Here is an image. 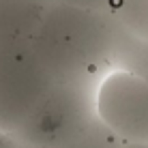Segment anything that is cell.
<instances>
[{
  "label": "cell",
  "instance_id": "6da1fadb",
  "mask_svg": "<svg viewBox=\"0 0 148 148\" xmlns=\"http://www.w3.org/2000/svg\"><path fill=\"white\" fill-rule=\"evenodd\" d=\"M114 30L110 11L49 2L30 43L56 82L99 86L114 69Z\"/></svg>",
  "mask_w": 148,
  "mask_h": 148
},
{
  "label": "cell",
  "instance_id": "7a4b0ae2",
  "mask_svg": "<svg viewBox=\"0 0 148 148\" xmlns=\"http://www.w3.org/2000/svg\"><path fill=\"white\" fill-rule=\"evenodd\" d=\"M54 84L30 39L0 45V131L17 133Z\"/></svg>",
  "mask_w": 148,
  "mask_h": 148
},
{
  "label": "cell",
  "instance_id": "3957f363",
  "mask_svg": "<svg viewBox=\"0 0 148 148\" xmlns=\"http://www.w3.org/2000/svg\"><path fill=\"white\" fill-rule=\"evenodd\" d=\"M97 88L99 86L56 82L13 137L39 148H62L99 118Z\"/></svg>",
  "mask_w": 148,
  "mask_h": 148
},
{
  "label": "cell",
  "instance_id": "277c9868",
  "mask_svg": "<svg viewBox=\"0 0 148 148\" xmlns=\"http://www.w3.org/2000/svg\"><path fill=\"white\" fill-rule=\"evenodd\" d=\"M97 114L125 142L148 144V79L112 69L97 88Z\"/></svg>",
  "mask_w": 148,
  "mask_h": 148
},
{
  "label": "cell",
  "instance_id": "5b68a950",
  "mask_svg": "<svg viewBox=\"0 0 148 148\" xmlns=\"http://www.w3.org/2000/svg\"><path fill=\"white\" fill-rule=\"evenodd\" d=\"M49 0H0V45L30 39Z\"/></svg>",
  "mask_w": 148,
  "mask_h": 148
},
{
  "label": "cell",
  "instance_id": "8992f818",
  "mask_svg": "<svg viewBox=\"0 0 148 148\" xmlns=\"http://www.w3.org/2000/svg\"><path fill=\"white\" fill-rule=\"evenodd\" d=\"M112 62H114V69L129 71L137 77L148 79V41L129 32L116 22Z\"/></svg>",
  "mask_w": 148,
  "mask_h": 148
},
{
  "label": "cell",
  "instance_id": "52a82bcc",
  "mask_svg": "<svg viewBox=\"0 0 148 148\" xmlns=\"http://www.w3.org/2000/svg\"><path fill=\"white\" fill-rule=\"evenodd\" d=\"M110 13L122 28L148 41V0H116Z\"/></svg>",
  "mask_w": 148,
  "mask_h": 148
},
{
  "label": "cell",
  "instance_id": "ba28073f",
  "mask_svg": "<svg viewBox=\"0 0 148 148\" xmlns=\"http://www.w3.org/2000/svg\"><path fill=\"white\" fill-rule=\"evenodd\" d=\"M122 144L125 140L116 135L101 118H97L84 133H79L62 148H122Z\"/></svg>",
  "mask_w": 148,
  "mask_h": 148
},
{
  "label": "cell",
  "instance_id": "9c48e42d",
  "mask_svg": "<svg viewBox=\"0 0 148 148\" xmlns=\"http://www.w3.org/2000/svg\"><path fill=\"white\" fill-rule=\"evenodd\" d=\"M54 4H69V7L90 9V11H112L116 0H49Z\"/></svg>",
  "mask_w": 148,
  "mask_h": 148
},
{
  "label": "cell",
  "instance_id": "30bf717a",
  "mask_svg": "<svg viewBox=\"0 0 148 148\" xmlns=\"http://www.w3.org/2000/svg\"><path fill=\"white\" fill-rule=\"evenodd\" d=\"M0 148H19V142L15 140L13 135L0 131Z\"/></svg>",
  "mask_w": 148,
  "mask_h": 148
},
{
  "label": "cell",
  "instance_id": "8fae6325",
  "mask_svg": "<svg viewBox=\"0 0 148 148\" xmlns=\"http://www.w3.org/2000/svg\"><path fill=\"white\" fill-rule=\"evenodd\" d=\"M122 148H148L146 142H125Z\"/></svg>",
  "mask_w": 148,
  "mask_h": 148
},
{
  "label": "cell",
  "instance_id": "7c38bea8",
  "mask_svg": "<svg viewBox=\"0 0 148 148\" xmlns=\"http://www.w3.org/2000/svg\"><path fill=\"white\" fill-rule=\"evenodd\" d=\"M19 148H39V146H32V144H22V142H19Z\"/></svg>",
  "mask_w": 148,
  "mask_h": 148
}]
</instances>
